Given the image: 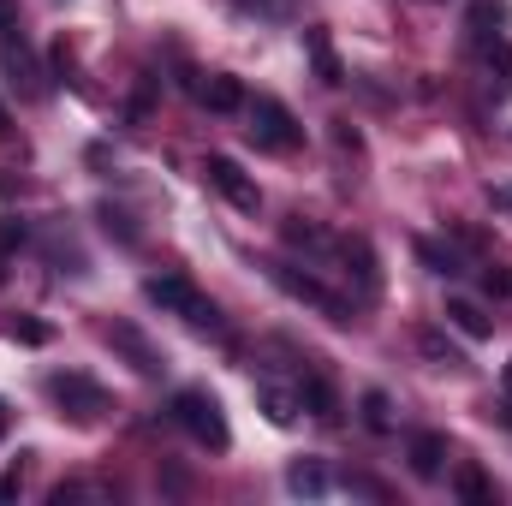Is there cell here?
Wrapping results in <instances>:
<instances>
[{"mask_svg":"<svg viewBox=\"0 0 512 506\" xmlns=\"http://www.w3.org/2000/svg\"><path fill=\"white\" fill-rule=\"evenodd\" d=\"M143 298L149 304H161V310H173V316H185L197 334H215V340H227V322H221V310L185 280V274H149L143 280Z\"/></svg>","mask_w":512,"mask_h":506,"instance_id":"6da1fadb","label":"cell"},{"mask_svg":"<svg viewBox=\"0 0 512 506\" xmlns=\"http://www.w3.org/2000/svg\"><path fill=\"white\" fill-rule=\"evenodd\" d=\"M173 423H179L197 447H209V453H227V447H233L227 411H221V399H215L209 387H179V393H173Z\"/></svg>","mask_w":512,"mask_h":506,"instance_id":"7a4b0ae2","label":"cell"},{"mask_svg":"<svg viewBox=\"0 0 512 506\" xmlns=\"http://www.w3.org/2000/svg\"><path fill=\"white\" fill-rule=\"evenodd\" d=\"M245 114H251V143L256 149H274V155H292L298 143H304V126L292 120V108L280 102V96H256V102H245Z\"/></svg>","mask_w":512,"mask_h":506,"instance_id":"3957f363","label":"cell"},{"mask_svg":"<svg viewBox=\"0 0 512 506\" xmlns=\"http://www.w3.org/2000/svg\"><path fill=\"white\" fill-rule=\"evenodd\" d=\"M268 280H274V286H280L286 298H298V304H310V310H322L328 322H340V328L352 322V304H346L340 292H328V286H322L316 274H304L298 262H268Z\"/></svg>","mask_w":512,"mask_h":506,"instance_id":"277c9868","label":"cell"},{"mask_svg":"<svg viewBox=\"0 0 512 506\" xmlns=\"http://www.w3.org/2000/svg\"><path fill=\"white\" fill-rule=\"evenodd\" d=\"M48 393H54L60 417H72V423H96V417L108 411V387H102L96 376H84V370H60V376H48Z\"/></svg>","mask_w":512,"mask_h":506,"instance_id":"5b68a950","label":"cell"},{"mask_svg":"<svg viewBox=\"0 0 512 506\" xmlns=\"http://www.w3.org/2000/svg\"><path fill=\"white\" fill-rule=\"evenodd\" d=\"M203 179H209V185H215V191H221L233 209H245V215H256V209H262V191H256V179L239 167V161H233V155H209V161H203Z\"/></svg>","mask_w":512,"mask_h":506,"instance_id":"8992f818","label":"cell"},{"mask_svg":"<svg viewBox=\"0 0 512 506\" xmlns=\"http://www.w3.org/2000/svg\"><path fill=\"white\" fill-rule=\"evenodd\" d=\"M0 60H6V78H12V90L18 96H48V84H42V66H36V54H30V42H24V30H12V36H0Z\"/></svg>","mask_w":512,"mask_h":506,"instance_id":"52a82bcc","label":"cell"},{"mask_svg":"<svg viewBox=\"0 0 512 506\" xmlns=\"http://www.w3.org/2000/svg\"><path fill=\"white\" fill-rule=\"evenodd\" d=\"M108 346H114V352H126L137 376H161V370H167L161 346H155V340H149V334H143L137 322H108Z\"/></svg>","mask_w":512,"mask_h":506,"instance_id":"ba28073f","label":"cell"},{"mask_svg":"<svg viewBox=\"0 0 512 506\" xmlns=\"http://www.w3.org/2000/svg\"><path fill=\"white\" fill-rule=\"evenodd\" d=\"M334 251H340V262H346V274L358 280V292H364V298H376V292H382V268H376V251H370V239H364V233L340 239Z\"/></svg>","mask_w":512,"mask_h":506,"instance_id":"9c48e42d","label":"cell"},{"mask_svg":"<svg viewBox=\"0 0 512 506\" xmlns=\"http://www.w3.org/2000/svg\"><path fill=\"white\" fill-rule=\"evenodd\" d=\"M405 459H411V477L435 483V477H441V465H447V435H435V429H417V435L405 441Z\"/></svg>","mask_w":512,"mask_h":506,"instance_id":"30bf717a","label":"cell"},{"mask_svg":"<svg viewBox=\"0 0 512 506\" xmlns=\"http://www.w3.org/2000/svg\"><path fill=\"white\" fill-rule=\"evenodd\" d=\"M197 102H203L209 114H239L251 96H245V84H239L233 72H209V84H197Z\"/></svg>","mask_w":512,"mask_h":506,"instance_id":"8fae6325","label":"cell"},{"mask_svg":"<svg viewBox=\"0 0 512 506\" xmlns=\"http://www.w3.org/2000/svg\"><path fill=\"white\" fill-rule=\"evenodd\" d=\"M298 405H304L310 417H322V423H334V417H340V393H334V381L322 376V370L298 376Z\"/></svg>","mask_w":512,"mask_h":506,"instance_id":"7c38bea8","label":"cell"},{"mask_svg":"<svg viewBox=\"0 0 512 506\" xmlns=\"http://www.w3.org/2000/svg\"><path fill=\"white\" fill-rule=\"evenodd\" d=\"M483 48V72H489V90L507 102L512 96V42L507 36H489V42H477Z\"/></svg>","mask_w":512,"mask_h":506,"instance_id":"4fadbf2b","label":"cell"},{"mask_svg":"<svg viewBox=\"0 0 512 506\" xmlns=\"http://www.w3.org/2000/svg\"><path fill=\"white\" fill-rule=\"evenodd\" d=\"M304 48H310V60H316V78H322L328 90H340V84H346V66H340V54L328 48V30H304Z\"/></svg>","mask_w":512,"mask_h":506,"instance_id":"5bb4252c","label":"cell"},{"mask_svg":"<svg viewBox=\"0 0 512 506\" xmlns=\"http://www.w3.org/2000/svg\"><path fill=\"white\" fill-rule=\"evenodd\" d=\"M441 316H447V328H459L465 340H489V334H495V322H489L471 298H447V310H441Z\"/></svg>","mask_w":512,"mask_h":506,"instance_id":"9a60e30c","label":"cell"},{"mask_svg":"<svg viewBox=\"0 0 512 506\" xmlns=\"http://www.w3.org/2000/svg\"><path fill=\"white\" fill-rule=\"evenodd\" d=\"M417 262H423L429 274H441V280L465 274V256L453 251V245H441V239H417Z\"/></svg>","mask_w":512,"mask_h":506,"instance_id":"2e32d148","label":"cell"},{"mask_svg":"<svg viewBox=\"0 0 512 506\" xmlns=\"http://www.w3.org/2000/svg\"><path fill=\"white\" fill-rule=\"evenodd\" d=\"M280 233H286V245H292V251H304V256H322V251H334V239H328V233H322L316 221H304V215H292V221H286Z\"/></svg>","mask_w":512,"mask_h":506,"instance_id":"e0dca14e","label":"cell"},{"mask_svg":"<svg viewBox=\"0 0 512 506\" xmlns=\"http://www.w3.org/2000/svg\"><path fill=\"white\" fill-rule=\"evenodd\" d=\"M465 24H471V42H489V36H501V24H507V6H501V0H471Z\"/></svg>","mask_w":512,"mask_h":506,"instance_id":"ac0fdd59","label":"cell"},{"mask_svg":"<svg viewBox=\"0 0 512 506\" xmlns=\"http://www.w3.org/2000/svg\"><path fill=\"white\" fill-rule=\"evenodd\" d=\"M286 489H292V495H310V501H316V495L328 489V471H322L316 459H292V465H286Z\"/></svg>","mask_w":512,"mask_h":506,"instance_id":"d6986e66","label":"cell"},{"mask_svg":"<svg viewBox=\"0 0 512 506\" xmlns=\"http://www.w3.org/2000/svg\"><path fill=\"white\" fill-rule=\"evenodd\" d=\"M453 489H459V501H471V506H495V483L477 465H459L453 471Z\"/></svg>","mask_w":512,"mask_h":506,"instance_id":"ffe728a7","label":"cell"},{"mask_svg":"<svg viewBox=\"0 0 512 506\" xmlns=\"http://www.w3.org/2000/svg\"><path fill=\"white\" fill-rule=\"evenodd\" d=\"M256 399H262V411H268V423H274V429H286V423L298 417V399H286V393H280V387H268V381L256 387Z\"/></svg>","mask_w":512,"mask_h":506,"instance_id":"44dd1931","label":"cell"},{"mask_svg":"<svg viewBox=\"0 0 512 506\" xmlns=\"http://www.w3.org/2000/svg\"><path fill=\"white\" fill-rule=\"evenodd\" d=\"M364 429H370V435H387V429H393V405H387L382 387L364 393Z\"/></svg>","mask_w":512,"mask_h":506,"instance_id":"7402d4cb","label":"cell"},{"mask_svg":"<svg viewBox=\"0 0 512 506\" xmlns=\"http://www.w3.org/2000/svg\"><path fill=\"white\" fill-rule=\"evenodd\" d=\"M96 221H102V227H108V233H114L120 245H137V227H131V215H126V209H114V203H102V209H96Z\"/></svg>","mask_w":512,"mask_h":506,"instance_id":"603a6c76","label":"cell"},{"mask_svg":"<svg viewBox=\"0 0 512 506\" xmlns=\"http://www.w3.org/2000/svg\"><path fill=\"white\" fill-rule=\"evenodd\" d=\"M24 239H30V227H24L18 215H0V262L12 251H24Z\"/></svg>","mask_w":512,"mask_h":506,"instance_id":"cb8c5ba5","label":"cell"},{"mask_svg":"<svg viewBox=\"0 0 512 506\" xmlns=\"http://www.w3.org/2000/svg\"><path fill=\"white\" fill-rule=\"evenodd\" d=\"M6 334H12L18 346H48V322H36V316H18Z\"/></svg>","mask_w":512,"mask_h":506,"instance_id":"d4e9b609","label":"cell"},{"mask_svg":"<svg viewBox=\"0 0 512 506\" xmlns=\"http://www.w3.org/2000/svg\"><path fill=\"white\" fill-rule=\"evenodd\" d=\"M423 352H429L435 364H447V370H459V364H465V358H459V352H453V346L435 334V328H423Z\"/></svg>","mask_w":512,"mask_h":506,"instance_id":"484cf974","label":"cell"},{"mask_svg":"<svg viewBox=\"0 0 512 506\" xmlns=\"http://www.w3.org/2000/svg\"><path fill=\"white\" fill-rule=\"evenodd\" d=\"M483 292H489V298H507V292H512V274H501V268H483Z\"/></svg>","mask_w":512,"mask_h":506,"instance_id":"4316f807","label":"cell"},{"mask_svg":"<svg viewBox=\"0 0 512 506\" xmlns=\"http://www.w3.org/2000/svg\"><path fill=\"white\" fill-rule=\"evenodd\" d=\"M334 143H340V149H352V155L364 149V137L352 131V120H334Z\"/></svg>","mask_w":512,"mask_h":506,"instance_id":"83f0119b","label":"cell"},{"mask_svg":"<svg viewBox=\"0 0 512 506\" xmlns=\"http://www.w3.org/2000/svg\"><path fill=\"white\" fill-rule=\"evenodd\" d=\"M18 30V6L12 0H0V36H12Z\"/></svg>","mask_w":512,"mask_h":506,"instance_id":"f1b7e54d","label":"cell"},{"mask_svg":"<svg viewBox=\"0 0 512 506\" xmlns=\"http://www.w3.org/2000/svg\"><path fill=\"white\" fill-rule=\"evenodd\" d=\"M489 203H495V209H512V185H495V191H489Z\"/></svg>","mask_w":512,"mask_h":506,"instance_id":"f546056e","label":"cell"},{"mask_svg":"<svg viewBox=\"0 0 512 506\" xmlns=\"http://www.w3.org/2000/svg\"><path fill=\"white\" fill-rule=\"evenodd\" d=\"M0 501H18V471H12V477H0Z\"/></svg>","mask_w":512,"mask_h":506,"instance_id":"4dcf8cb0","label":"cell"},{"mask_svg":"<svg viewBox=\"0 0 512 506\" xmlns=\"http://www.w3.org/2000/svg\"><path fill=\"white\" fill-rule=\"evenodd\" d=\"M245 6H251V12H280L286 0H245Z\"/></svg>","mask_w":512,"mask_h":506,"instance_id":"1f68e13d","label":"cell"},{"mask_svg":"<svg viewBox=\"0 0 512 506\" xmlns=\"http://www.w3.org/2000/svg\"><path fill=\"white\" fill-rule=\"evenodd\" d=\"M501 387H507V399H512V364H507V370H501Z\"/></svg>","mask_w":512,"mask_h":506,"instance_id":"d6a6232c","label":"cell"},{"mask_svg":"<svg viewBox=\"0 0 512 506\" xmlns=\"http://www.w3.org/2000/svg\"><path fill=\"white\" fill-rule=\"evenodd\" d=\"M0 435H6V405H0Z\"/></svg>","mask_w":512,"mask_h":506,"instance_id":"836d02e7","label":"cell"},{"mask_svg":"<svg viewBox=\"0 0 512 506\" xmlns=\"http://www.w3.org/2000/svg\"><path fill=\"white\" fill-rule=\"evenodd\" d=\"M0 131H6V108H0Z\"/></svg>","mask_w":512,"mask_h":506,"instance_id":"e575fe53","label":"cell"}]
</instances>
